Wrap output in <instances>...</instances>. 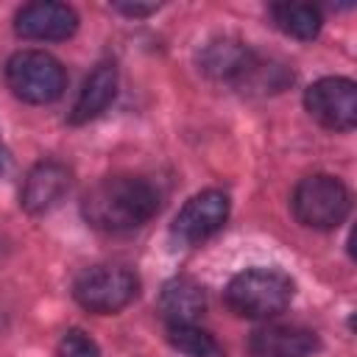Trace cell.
I'll return each mask as SVG.
<instances>
[{"label":"cell","mask_w":357,"mask_h":357,"mask_svg":"<svg viewBox=\"0 0 357 357\" xmlns=\"http://www.w3.org/2000/svg\"><path fill=\"white\" fill-rule=\"evenodd\" d=\"M159 209V190L142 176H106L81 201L84 220L106 234L145 226Z\"/></svg>","instance_id":"obj_1"},{"label":"cell","mask_w":357,"mask_h":357,"mask_svg":"<svg viewBox=\"0 0 357 357\" xmlns=\"http://www.w3.org/2000/svg\"><path fill=\"white\" fill-rule=\"evenodd\" d=\"M293 279L279 268H248L226 284V304L240 318L265 321L287 310L293 301Z\"/></svg>","instance_id":"obj_2"},{"label":"cell","mask_w":357,"mask_h":357,"mask_svg":"<svg viewBox=\"0 0 357 357\" xmlns=\"http://www.w3.org/2000/svg\"><path fill=\"white\" fill-rule=\"evenodd\" d=\"M290 206L301 226L326 231V229H337L346 220L351 209V195L340 178L315 173L296 184Z\"/></svg>","instance_id":"obj_3"},{"label":"cell","mask_w":357,"mask_h":357,"mask_svg":"<svg viewBox=\"0 0 357 357\" xmlns=\"http://www.w3.org/2000/svg\"><path fill=\"white\" fill-rule=\"evenodd\" d=\"M8 89L25 103H53L67 86V75L59 59L45 50H20L6 64Z\"/></svg>","instance_id":"obj_4"},{"label":"cell","mask_w":357,"mask_h":357,"mask_svg":"<svg viewBox=\"0 0 357 357\" xmlns=\"http://www.w3.org/2000/svg\"><path fill=\"white\" fill-rule=\"evenodd\" d=\"M137 290H139V279L123 265H92L73 284L75 301L98 315L120 312L134 301Z\"/></svg>","instance_id":"obj_5"},{"label":"cell","mask_w":357,"mask_h":357,"mask_svg":"<svg viewBox=\"0 0 357 357\" xmlns=\"http://www.w3.org/2000/svg\"><path fill=\"white\" fill-rule=\"evenodd\" d=\"M304 106L315 123L332 131H351L357 126V86L351 78L326 75L307 86Z\"/></svg>","instance_id":"obj_6"},{"label":"cell","mask_w":357,"mask_h":357,"mask_svg":"<svg viewBox=\"0 0 357 357\" xmlns=\"http://www.w3.org/2000/svg\"><path fill=\"white\" fill-rule=\"evenodd\" d=\"M229 218V195L223 190L195 192L173 220V237L184 245H195L212 237Z\"/></svg>","instance_id":"obj_7"},{"label":"cell","mask_w":357,"mask_h":357,"mask_svg":"<svg viewBox=\"0 0 357 357\" xmlns=\"http://www.w3.org/2000/svg\"><path fill=\"white\" fill-rule=\"evenodd\" d=\"M78 28V14L67 3H28L14 17V31L22 39L59 42L73 36Z\"/></svg>","instance_id":"obj_8"},{"label":"cell","mask_w":357,"mask_h":357,"mask_svg":"<svg viewBox=\"0 0 357 357\" xmlns=\"http://www.w3.org/2000/svg\"><path fill=\"white\" fill-rule=\"evenodd\" d=\"M67 192H70V170L61 162L47 159L28 170L20 190V204L31 215H45L53 206H59Z\"/></svg>","instance_id":"obj_9"},{"label":"cell","mask_w":357,"mask_h":357,"mask_svg":"<svg viewBox=\"0 0 357 357\" xmlns=\"http://www.w3.org/2000/svg\"><path fill=\"white\" fill-rule=\"evenodd\" d=\"M318 335L307 326H293V324H268L259 326L248 349L254 357H310L318 351Z\"/></svg>","instance_id":"obj_10"},{"label":"cell","mask_w":357,"mask_h":357,"mask_svg":"<svg viewBox=\"0 0 357 357\" xmlns=\"http://www.w3.org/2000/svg\"><path fill=\"white\" fill-rule=\"evenodd\" d=\"M114 92H117V67L112 61H100L86 75V81H84L75 103H73L70 123L81 126V123H89L98 114H103L106 106L114 100Z\"/></svg>","instance_id":"obj_11"},{"label":"cell","mask_w":357,"mask_h":357,"mask_svg":"<svg viewBox=\"0 0 357 357\" xmlns=\"http://www.w3.org/2000/svg\"><path fill=\"white\" fill-rule=\"evenodd\" d=\"M257 56L237 39H215L201 53V70L218 81L243 84L248 70L254 67Z\"/></svg>","instance_id":"obj_12"},{"label":"cell","mask_w":357,"mask_h":357,"mask_svg":"<svg viewBox=\"0 0 357 357\" xmlns=\"http://www.w3.org/2000/svg\"><path fill=\"white\" fill-rule=\"evenodd\" d=\"M156 307H159V315L170 326H176V324H195L201 318V312L206 310V296H204V287L195 279L178 276V279H170L162 287Z\"/></svg>","instance_id":"obj_13"},{"label":"cell","mask_w":357,"mask_h":357,"mask_svg":"<svg viewBox=\"0 0 357 357\" xmlns=\"http://www.w3.org/2000/svg\"><path fill=\"white\" fill-rule=\"evenodd\" d=\"M271 11V20L273 25L293 36V39H301V42H310L321 33V11L310 3H276L268 8Z\"/></svg>","instance_id":"obj_14"},{"label":"cell","mask_w":357,"mask_h":357,"mask_svg":"<svg viewBox=\"0 0 357 357\" xmlns=\"http://www.w3.org/2000/svg\"><path fill=\"white\" fill-rule=\"evenodd\" d=\"M167 343L187 354V357H223V349L220 343L204 332L201 326L195 324H176V326H167Z\"/></svg>","instance_id":"obj_15"},{"label":"cell","mask_w":357,"mask_h":357,"mask_svg":"<svg viewBox=\"0 0 357 357\" xmlns=\"http://www.w3.org/2000/svg\"><path fill=\"white\" fill-rule=\"evenodd\" d=\"M59 357H100L95 340L81 332V329H70L64 332V337L59 340Z\"/></svg>","instance_id":"obj_16"},{"label":"cell","mask_w":357,"mask_h":357,"mask_svg":"<svg viewBox=\"0 0 357 357\" xmlns=\"http://www.w3.org/2000/svg\"><path fill=\"white\" fill-rule=\"evenodd\" d=\"M123 14H128V17H145V14H151V11H156V6H131V3H120L117 6Z\"/></svg>","instance_id":"obj_17"},{"label":"cell","mask_w":357,"mask_h":357,"mask_svg":"<svg viewBox=\"0 0 357 357\" xmlns=\"http://www.w3.org/2000/svg\"><path fill=\"white\" fill-rule=\"evenodd\" d=\"M0 167H3V151H0Z\"/></svg>","instance_id":"obj_18"}]
</instances>
